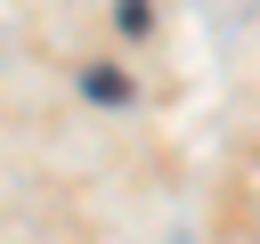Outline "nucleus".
Listing matches in <instances>:
<instances>
[{
	"label": "nucleus",
	"mask_w": 260,
	"mask_h": 244,
	"mask_svg": "<svg viewBox=\"0 0 260 244\" xmlns=\"http://www.w3.org/2000/svg\"><path fill=\"white\" fill-rule=\"evenodd\" d=\"M89 98H98V106H122L130 81H122V73H89Z\"/></svg>",
	"instance_id": "1"
}]
</instances>
